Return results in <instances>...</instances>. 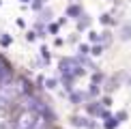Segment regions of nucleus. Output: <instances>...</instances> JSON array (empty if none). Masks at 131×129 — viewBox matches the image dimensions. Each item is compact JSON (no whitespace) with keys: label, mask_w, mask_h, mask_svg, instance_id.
Segmentation results:
<instances>
[{"label":"nucleus","mask_w":131,"mask_h":129,"mask_svg":"<svg viewBox=\"0 0 131 129\" xmlns=\"http://www.w3.org/2000/svg\"><path fill=\"white\" fill-rule=\"evenodd\" d=\"M24 82L19 80H7L0 84V103H13L24 95Z\"/></svg>","instance_id":"1"},{"label":"nucleus","mask_w":131,"mask_h":129,"mask_svg":"<svg viewBox=\"0 0 131 129\" xmlns=\"http://www.w3.org/2000/svg\"><path fill=\"white\" fill-rule=\"evenodd\" d=\"M0 129H7V127H0Z\"/></svg>","instance_id":"4"},{"label":"nucleus","mask_w":131,"mask_h":129,"mask_svg":"<svg viewBox=\"0 0 131 129\" xmlns=\"http://www.w3.org/2000/svg\"><path fill=\"white\" fill-rule=\"evenodd\" d=\"M43 116H39L35 110H24L15 118V129H41Z\"/></svg>","instance_id":"2"},{"label":"nucleus","mask_w":131,"mask_h":129,"mask_svg":"<svg viewBox=\"0 0 131 129\" xmlns=\"http://www.w3.org/2000/svg\"><path fill=\"white\" fill-rule=\"evenodd\" d=\"M7 112H4V110H0V127H7Z\"/></svg>","instance_id":"3"}]
</instances>
